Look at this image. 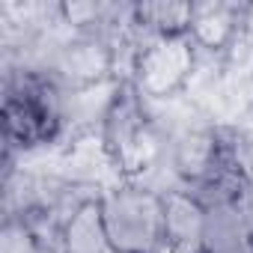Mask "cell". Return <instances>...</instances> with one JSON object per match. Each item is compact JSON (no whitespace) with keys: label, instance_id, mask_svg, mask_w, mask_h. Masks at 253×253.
<instances>
[{"label":"cell","instance_id":"277c9868","mask_svg":"<svg viewBox=\"0 0 253 253\" xmlns=\"http://www.w3.org/2000/svg\"><path fill=\"white\" fill-rule=\"evenodd\" d=\"M200 63H203V51L194 45L191 36L146 39L134 51L128 86L146 104H167L191 89Z\"/></svg>","mask_w":253,"mask_h":253},{"label":"cell","instance_id":"ba28073f","mask_svg":"<svg viewBox=\"0 0 253 253\" xmlns=\"http://www.w3.org/2000/svg\"><path fill=\"white\" fill-rule=\"evenodd\" d=\"M191 15H194V3H188V0H143V3H131L137 42L161 39V36H188Z\"/></svg>","mask_w":253,"mask_h":253},{"label":"cell","instance_id":"3957f363","mask_svg":"<svg viewBox=\"0 0 253 253\" xmlns=\"http://www.w3.org/2000/svg\"><path fill=\"white\" fill-rule=\"evenodd\" d=\"M98 206L116 253H164V191L119 179L98 194Z\"/></svg>","mask_w":253,"mask_h":253},{"label":"cell","instance_id":"6da1fadb","mask_svg":"<svg viewBox=\"0 0 253 253\" xmlns=\"http://www.w3.org/2000/svg\"><path fill=\"white\" fill-rule=\"evenodd\" d=\"M3 143L6 164L66 146L63 89L27 66H3Z\"/></svg>","mask_w":253,"mask_h":253},{"label":"cell","instance_id":"8992f818","mask_svg":"<svg viewBox=\"0 0 253 253\" xmlns=\"http://www.w3.org/2000/svg\"><path fill=\"white\" fill-rule=\"evenodd\" d=\"M247 3H229V0H203L194 3L191 15V39L206 57H220L232 36L241 27Z\"/></svg>","mask_w":253,"mask_h":253},{"label":"cell","instance_id":"9c48e42d","mask_svg":"<svg viewBox=\"0 0 253 253\" xmlns=\"http://www.w3.org/2000/svg\"><path fill=\"white\" fill-rule=\"evenodd\" d=\"M235 203H238V209H241V214H244V220H247V226L253 232V182H241L238 185Z\"/></svg>","mask_w":253,"mask_h":253},{"label":"cell","instance_id":"7a4b0ae2","mask_svg":"<svg viewBox=\"0 0 253 253\" xmlns=\"http://www.w3.org/2000/svg\"><path fill=\"white\" fill-rule=\"evenodd\" d=\"M98 140L119 173V179L128 182H146L158 188V179L164 173V134L149 110V104L125 84L116 101L110 104Z\"/></svg>","mask_w":253,"mask_h":253},{"label":"cell","instance_id":"52a82bcc","mask_svg":"<svg viewBox=\"0 0 253 253\" xmlns=\"http://www.w3.org/2000/svg\"><path fill=\"white\" fill-rule=\"evenodd\" d=\"M54 253H116L101 220L98 197L84 200L60 223L57 238H54Z\"/></svg>","mask_w":253,"mask_h":253},{"label":"cell","instance_id":"5b68a950","mask_svg":"<svg viewBox=\"0 0 253 253\" xmlns=\"http://www.w3.org/2000/svg\"><path fill=\"white\" fill-rule=\"evenodd\" d=\"M206 206L188 188L164 191V253H203Z\"/></svg>","mask_w":253,"mask_h":253}]
</instances>
